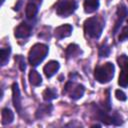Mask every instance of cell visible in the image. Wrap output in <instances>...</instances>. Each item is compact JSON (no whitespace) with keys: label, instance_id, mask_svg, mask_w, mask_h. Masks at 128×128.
I'll list each match as a JSON object with an SVG mask.
<instances>
[{"label":"cell","instance_id":"obj_1","mask_svg":"<svg viewBox=\"0 0 128 128\" xmlns=\"http://www.w3.org/2000/svg\"><path fill=\"white\" fill-rule=\"evenodd\" d=\"M48 47L44 44H35L29 52V63L32 66H37L47 55Z\"/></svg>","mask_w":128,"mask_h":128},{"label":"cell","instance_id":"obj_2","mask_svg":"<svg viewBox=\"0 0 128 128\" xmlns=\"http://www.w3.org/2000/svg\"><path fill=\"white\" fill-rule=\"evenodd\" d=\"M95 79L100 83H106L113 78L114 66L112 63L108 62L102 66H97L95 69Z\"/></svg>","mask_w":128,"mask_h":128},{"label":"cell","instance_id":"obj_3","mask_svg":"<svg viewBox=\"0 0 128 128\" xmlns=\"http://www.w3.org/2000/svg\"><path fill=\"white\" fill-rule=\"evenodd\" d=\"M103 26H104V24L98 18L91 17L85 21L84 29H85L86 34H88L90 37L98 38L102 33Z\"/></svg>","mask_w":128,"mask_h":128},{"label":"cell","instance_id":"obj_4","mask_svg":"<svg viewBox=\"0 0 128 128\" xmlns=\"http://www.w3.org/2000/svg\"><path fill=\"white\" fill-rule=\"evenodd\" d=\"M119 66L121 67V73L119 75V85L121 87L128 86V57L126 55H121L117 59Z\"/></svg>","mask_w":128,"mask_h":128},{"label":"cell","instance_id":"obj_5","mask_svg":"<svg viewBox=\"0 0 128 128\" xmlns=\"http://www.w3.org/2000/svg\"><path fill=\"white\" fill-rule=\"evenodd\" d=\"M77 8V3L75 0H63L61 1L56 9V12L58 15L61 16H68L72 14Z\"/></svg>","mask_w":128,"mask_h":128},{"label":"cell","instance_id":"obj_6","mask_svg":"<svg viewBox=\"0 0 128 128\" xmlns=\"http://www.w3.org/2000/svg\"><path fill=\"white\" fill-rule=\"evenodd\" d=\"M71 86H72L73 89H71V88H69L68 86H66V87H65V90L63 91V93H64V92L66 93V92L70 91V92H69V95H70V97L73 98V99H78V98L82 97V95H83V93H84V87H83L82 85L73 84V83H71Z\"/></svg>","mask_w":128,"mask_h":128},{"label":"cell","instance_id":"obj_7","mask_svg":"<svg viewBox=\"0 0 128 128\" xmlns=\"http://www.w3.org/2000/svg\"><path fill=\"white\" fill-rule=\"evenodd\" d=\"M31 31H32V27L27 23L23 22L15 29V36L17 38H26L31 34Z\"/></svg>","mask_w":128,"mask_h":128},{"label":"cell","instance_id":"obj_8","mask_svg":"<svg viewBox=\"0 0 128 128\" xmlns=\"http://www.w3.org/2000/svg\"><path fill=\"white\" fill-rule=\"evenodd\" d=\"M72 32V26L66 24V25H62V26H59L55 29V36L58 38V39H62L64 37H67L71 34Z\"/></svg>","mask_w":128,"mask_h":128},{"label":"cell","instance_id":"obj_9","mask_svg":"<svg viewBox=\"0 0 128 128\" xmlns=\"http://www.w3.org/2000/svg\"><path fill=\"white\" fill-rule=\"evenodd\" d=\"M58 69H59V63L56 61H50L44 66L43 71L47 77H51L58 71Z\"/></svg>","mask_w":128,"mask_h":128},{"label":"cell","instance_id":"obj_10","mask_svg":"<svg viewBox=\"0 0 128 128\" xmlns=\"http://www.w3.org/2000/svg\"><path fill=\"white\" fill-rule=\"evenodd\" d=\"M12 91H13V104L17 110L18 113H20L21 111V101H20V92L18 89V85L17 83H14L12 86Z\"/></svg>","mask_w":128,"mask_h":128},{"label":"cell","instance_id":"obj_11","mask_svg":"<svg viewBox=\"0 0 128 128\" xmlns=\"http://www.w3.org/2000/svg\"><path fill=\"white\" fill-rule=\"evenodd\" d=\"M117 14H118V20H117V22H116V24H115V27H114V33H116V30H117V29L119 28V26L121 25L123 19L128 15V10H127V8H126L124 5H121V6H119V8H118Z\"/></svg>","mask_w":128,"mask_h":128},{"label":"cell","instance_id":"obj_12","mask_svg":"<svg viewBox=\"0 0 128 128\" xmlns=\"http://www.w3.org/2000/svg\"><path fill=\"white\" fill-rule=\"evenodd\" d=\"M99 7V0H85L84 1V9L87 13H92L96 11Z\"/></svg>","mask_w":128,"mask_h":128},{"label":"cell","instance_id":"obj_13","mask_svg":"<svg viewBox=\"0 0 128 128\" xmlns=\"http://www.w3.org/2000/svg\"><path fill=\"white\" fill-rule=\"evenodd\" d=\"M14 119V115L11 112V110L5 108L2 110V124H8L11 123Z\"/></svg>","mask_w":128,"mask_h":128},{"label":"cell","instance_id":"obj_14","mask_svg":"<svg viewBox=\"0 0 128 128\" xmlns=\"http://www.w3.org/2000/svg\"><path fill=\"white\" fill-rule=\"evenodd\" d=\"M29 79H30L31 84L34 85V86H38V85L41 84V76L35 70H31L30 71V73H29Z\"/></svg>","mask_w":128,"mask_h":128},{"label":"cell","instance_id":"obj_15","mask_svg":"<svg viewBox=\"0 0 128 128\" xmlns=\"http://www.w3.org/2000/svg\"><path fill=\"white\" fill-rule=\"evenodd\" d=\"M25 12H26V16L28 18H33L37 14V7L33 3H29L26 6V11Z\"/></svg>","mask_w":128,"mask_h":128},{"label":"cell","instance_id":"obj_16","mask_svg":"<svg viewBox=\"0 0 128 128\" xmlns=\"http://www.w3.org/2000/svg\"><path fill=\"white\" fill-rule=\"evenodd\" d=\"M80 52L79 50V47L75 44H72V45H69L68 48L66 49V55L67 57H71V56H75L76 54H78Z\"/></svg>","mask_w":128,"mask_h":128},{"label":"cell","instance_id":"obj_17","mask_svg":"<svg viewBox=\"0 0 128 128\" xmlns=\"http://www.w3.org/2000/svg\"><path fill=\"white\" fill-rule=\"evenodd\" d=\"M56 97H57V93H56L54 90L50 89V88L46 89V90L43 92V98H44L46 101H50V100H52V99H54V98H56Z\"/></svg>","mask_w":128,"mask_h":128},{"label":"cell","instance_id":"obj_18","mask_svg":"<svg viewBox=\"0 0 128 128\" xmlns=\"http://www.w3.org/2000/svg\"><path fill=\"white\" fill-rule=\"evenodd\" d=\"M9 53H10V48H2L1 49V63L2 65H5V63L9 59Z\"/></svg>","mask_w":128,"mask_h":128},{"label":"cell","instance_id":"obj_19","mask_svg":"<svg viewBox=\"0 0 128 128\" xmlns=\"http://www.w3.org/2000/svg\"><path fill=\"white\" fill-rule=\"evenodd\" d=\"M109 53H110V49H109L106 45H103V46L100 48V50H99V55H100L101 57H106V56L109 55Z\"/></svg>","mask_w":128,"mask_h":128},{"label":"cell","instance_id":"obj_20","mask_svg":"<svg viewBox=\"0 0 128 128\" xmlns=\"http://www.w3.org/2000/svg\"><path fill=\"white\" fill-rule=\"evenodd\" d=\"M15 60H16V62H18V63H19L20 69H21L22 71H24V70H25V67H26V65H25V61H24V58H23L22 56H20V55H17V56L15 57Z\"/></svg>","mask_w":128,"mask_h":128},{"label":"cell","instance_id":"obj_21","mask_svg":"<svg viewBox=\"0 0 128 128\" xmlns=\"http://www.w3.org/2000/svg\"><path fill=\"white\" fill-rule=\"evenodd\" d=\"M127 38H128V26H125L122 29V31H121V33L119 35V40L120 41H124Z\"/></svg>","mask_w":128,"mask_h":128},{"label":"cell","instance_id":"obj_22","mask_svg":"<svg viewBox=\"0 0 128 128\" xmlns=\"http://www.w3.org/2000/svg\"><path fill=\"white\" fill-rule=\"evenodd\" d=\"M115 94H116L117 99H119V100H121V101H125V100L127 99V97H126L125 93H124L123 91H121V90H116Z\"/></svg>","mask_w":128,"mask_h":128}]
</instances>
